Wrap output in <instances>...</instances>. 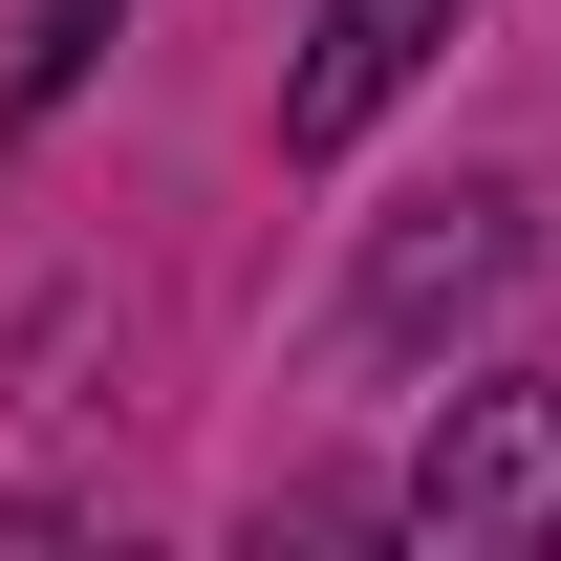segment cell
<instances>
[{
	"mask_svg": "<svg viewBox=\"0 0 561 561\" xmlns=\"http://www.w3.org/2000/svg\"><path fill=\"white\" fill-rule=\"evenodd\" d=\"M389 518H411L432 561H540L561 540V389H540V367H476V389L411 432Z\"/></svg>",
	"mask_w": 561,
	"mask_h": 561,
	"instance_id": "cell-1",
	"label": "cell"
},
{
	"mask_svg": "<svg viewBox=\"0 0 561 561\" xmlns=\"http://www.w3.org/2000/svg\"><path fill=\"white\" fill-rule=\"evenodd\" d=\"M476 0H302V66H280V151H367L389 108L432 87V44H454Z\"/></svg>",
	"mask_w": 561,
	"mask_h": 561,
	"instance_id": "cell-2",
	"label": "cell"
},
{
	"mask_svg": "<svg viewBox=\"0 0 561 561\" xmlns=\"http://www.w3.org/2000/svg\"><path fill=\"white\" fill-rule=\"evenodd\" d=\"M518 280V195H432L389 260H367V346H411V324H454V302H496Z\"/></svg>",
	"mask_w": 561,
	"mask_h": 561,
	"instance_id": "cell-3",
	"label": "cell"
},
{
	"mask_svg": "<svg viewBox=\"0 0 561 561\" xmlns=\"http://www.w3.org/2000/svg\"><path fill=\"white\" fill-rule=\"evenodd\" d=\"M108 22H130V0H44V44L0 66V130H44V108H66V87H87V44H108Z\"/></svg>",
	"mask_w": 561,
	"mask_h": 561,
	"instance_id": "cell-4",
	"label": "cell"
}]
</instances>
